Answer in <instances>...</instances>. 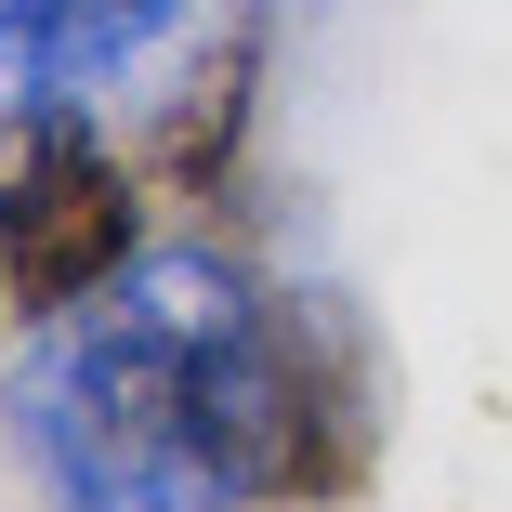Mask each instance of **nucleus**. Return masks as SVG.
<instances>
[{
    "label": "nucleus",
    "instance_id": "nucleus-5",
    "mask_svg": "<svg viewBox=\"0 0 512 512\" xmlns=\"http://www.w3.org/2000/svg\"><path fill=\"white\" fill-rule=\"evenodd\" d=\"M0 27H27V40L92 92L106 66H132L145 40H171V27H184V0H0Z\"/></svg>",
    "mask_w": 512,
    "mask_h": 512
},
{
    "label": "nucleus",
    "instance_id": "nucleus-1",
    "mask_svg": "<svg viewBox=\"0 0 512 512\" xmlns=\"http://www.w3.org/2000/svg\"><path fill=\"white\" fill-rule=\"evenodd\" d=\"M250 302L224 237H158L119 289L53 316L0 394L14 460L53 512H237L211 473V355Z\"/></svg>",
    "mask_w": 512,
    "mask_h": 512
},
{
    "label": "nucleus",
    "instance_id": "nucleus-2",
    "mask_svg": "<svg viewBox=\"0 0 512 512\" xmlns=\"http://www.w3.org/2000/svg\"><path fill=\"white\" fill-rule=\"evenodd\" d=\"M394 368L355 289L250 276L237 329L211 355V473L237 512H355L381 486Z\"/></svg>",
    "mask_w": 512,
    "mask_h": 512
},
{
    "label": "nucleus",
    "instance_id": "nucleus-3",
    "mask_svg": "<svg viewBox=\"0 0 512 512\" xmlns=\"http://www.w3.org/2000/svg\"><path fill=\"white\" fill-rule=\"evenodd\" d=\"M145 197H158L145 158H119L92 119H66L14 184H0V316H14V329H53V316H79L92 289H119L158 250Z\"/></svg>",
    "mask_w": 512,
    "mask_h": 512
},
{
    "label": "nucleus",
    "instance_id": "nucleus-4",
    "mask_svg": "<svg viewBox=\"0 0 512 512\" xmlns=\"http://www.w3.org/2000/svg\"><path fill=\"white\" fill-rule=\"evenodd\" d=\"M263 66H276V0H237L224 40L184 66V92L158 106L145 132V184L184 197V211H224L250 184V119H263Z\"/></svg>",
    "mask_w": 512,
    "mask_h": 512
}]
</instances>
